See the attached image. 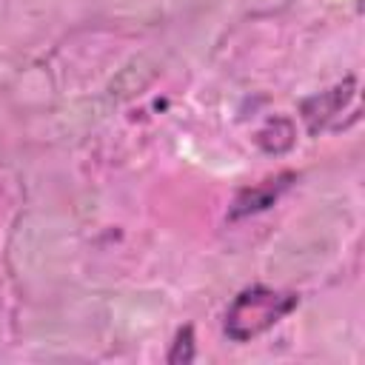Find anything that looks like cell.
Instances as JSON below:
<instances>
[{"label":"cell","instance_id":"obj_1","mask_svg":"<svg viewBox=\"0 0 365 365\" xmlns=\"http://www.w3.org/2000/svg\"><path fill=\"white\" fill-rule=\"evenodd\" d=\"M299 297L288 291H274L265 285H251L234 297L225 311V334L234 342H248L268 328H274L282 317L297 308Z\"/></svg>","mask_w":365,"mask_h":365},{"label":"cell","instance_id":"obj_2","mask_svg":"<svg viewBox=\"0 0 365 365\" xmlns=\"http://www.w3.org/2000/svg\"><path fill=\"white\" fill-rule=\"evenodd\" d=\"M351 97H356V91H354V77L345 80V86H336V88H331V91H322V94L305 100L302 117H305V123H308V131L317 134V131H322V128H331V120L345 108V100H351Z\"/></svg>","mask_w":365,"mask_h":365},{"label":"cell","instance_id":"obj_3","mask_svg":"<svg viewBox=\"0 0 365 365\" xmlns=\"http://www.w3.org/2000/svg\"><path fill=\"white\" fill-rule=\"evenodd\" d=\"M288 177H294V174H282V177H277V180H265V182H259L257 188H248V191H242L240 197H237V202H234V211H231V217H242V214H251V211H259V208H268L277 197H279V191H285V180Z\"/></svg>","mask_w":365,"mask_h":365},{"label":"cell","instance_id":"obj_4","mask_svg":"<svg viewBox=\"0 0 365 365\" xmlns=\"http://www.w3.org/2000/svg\"><path fill=\"white\" fill-rule=\"evenodd\" d=\"M191 359H194V336H191V328H182L168 354V362H191Z\"/></svg>","mask_w":365,"mask_h":365}]
</instances>
